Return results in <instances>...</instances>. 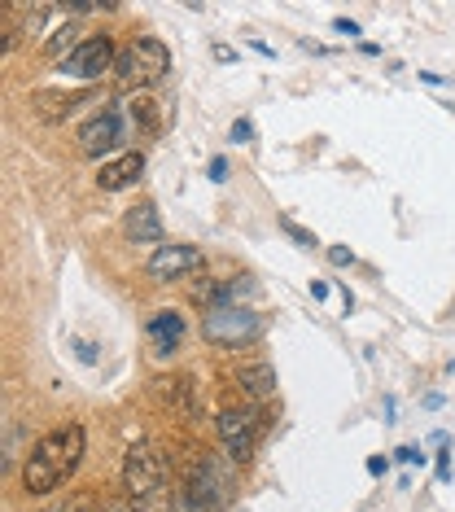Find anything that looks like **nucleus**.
Wrapping results in <instances>:
<instances>
[{
    "label": "nucleus",
    "instance_id": "nucleus-1",
    "mask_svg": "<svg viewBox=\"0 0 455 512\" xmlns=\"http://www.w3.org/2000/svg\"><path fill=\"white\" fill-rule=\"evenodd\" d=\"M84 447H88V438H84V425L79 421H66V425L49 429V434L31 447L27 464H22V491H27L31 499L53 495L57 486L75 477L79 460H84Z\"/></svg>",
    "mask_w": 455,
    "mask_h": 512
},
{
    "label": "nucleus",
    "instance_id": "nucleus-2",
    "mask_svg": "<svg viewBox=\"0 0 455 512\" xmlns=\"http://www.w3.org/2000/svg\"><path fill=\"white\" fill-rule=\"evenodd\" d=\"M167 75H171V49H167V44H162L158 36L132 40V44H127V49L119 53V62H114V79H119L123 88H136V92L162 84Z\"/></svg>",
    "mask_w": 455,
    "mask_h": 512
},
{
    "label": "nucleus",
    "instance_id": "nucleus-3",
    "mask_svg": "<svg viewBox=\"0 0 455 512\" xmlns=\"http://www.w3.org/2000/svg\"><path fill=\"white\" fill-rule=\"evenodd\" d=\"M162 482H167V460L154 442H132L123 456V491L145 504V499L162 495Z\"/></svg>",
    "mask_w": 455,
    "mask_h": 512
},
{
    "label": "nucleus",
    "instance_id": "nucleus-4",
    "mask_svg": "<svg viewBox=\"0 0 455 512\" xmlns=\"http://www.w3.org/2000/svg\"><path fill=\"white\" fill-rule=\"evenodd\" d=\"M180 499L189 512H219L228 504V473H219L215 460H197L180 486Z\"/></svg>",
    "mask_w": 455,
    "mask_h": 512
},
{
    "label": "nucleus",
    "instance_id": "nucleus-5",
    "mask_svg": "<svg viewBox=\"0 0 455 512\" xmlns=\"http://www.w3.org/2000/svg\"><path fill=\"white\" fill-rule=\"evenodd\" d=\"M127 132H132V123H127L123 106H105L101 114H92V119L79 127V154H88V158L114 154V149L127 141ZM105 162H110V158H105Z\"/></svg>",
    "mask_w": 455,
    "mask_h": 512
},
{
    "label": "nucleus",
    "instance_id": "nucleus-6",
    "mask_svg": "<svg viewBox=\"0 0 455 512\" xmlns=\"http://www.w3.org/2000/svg\"><path fill=\"white\" fill-rule=\"evenodd\" d=\"M206 267V250L202 246H189V241H171V246H162L149 254V281L158 285H171V281H184V276L202 272Z\"/></svg>",
    "mask_w": 455,
    "mask_h": 512
},
{
    "label": "nucleus",
    "instance_id": "nucleus-7",
    "mask_svg": "<svg viewBox=\"0 0 455 512\" xmlns=\"http://www.w3.org/2000/svg\"><path fill=\"white\" fill-rule=\"evenodd\" d=\"M114 62H119V53H114V40L110 36H88L62 66H57V71H62L66 79H79V84H97V79L110 71Z\"/></svg>",
    "mask_w": 455,
    "mask_h": 512
},
{
    "label": "nucleus",
    "instance_id": "nucleus-8",
    "mask_svg": "<svg viewBox=\"0 0 455 512\" xmlns=\"http://www.w3.org/2000/svg\"><path fill=\"white\" fill-rule=\"evenodd\" d=\"M219 438H224V451L237 464H250L254 442H259V412L254 407H224L219 412Z\"/></svg>",
    "mask_w": 455,
    "mask_h": 512
},
{
    "label": "nucleus",
    "instance_id": "nucleus-9",
    "mask_svg": "<svg viewBox=\"0 0 455 512\" xmlns=\"http://www.w3.org/2000/svg\"><path fill=\"white\" fill-rule=\"evenodd\" d=\"M206 337L219 342V346H245L250 337H259V316H254L250 307H241V302L215 307L206 316Z\"/></svg>",
    "mask_w": 455,
    "mask_h": 512
},
{
    "label": "nucleus",
    "instance_id": "nucleus-10",
    "mask_svg": "<svg viewBox=\"0 0 455 512\" xmlns=\"http://www.w3.org/2000/svg\"><path fill=\"white\" fill-rule=\"evenodd\" d=\"M84 101H92V92H70V88H44V92H31L27 97V110L35 114L40 123H62L70 119Z\"/></svg>",
    "mask_w": 455,
    "mask_h": 512
},
{
    "label": "nucleus",
    "instance_id": "nucleus-11",
    "mask_svg": "<svg viewBox=\"0 0 455 512\" xmlns=\"http://www.w3.org/2000/svg\"><path fill=\"white\" fill-rule=\"evenodd\" d=\"M123 237L132 241V246H158L162 250V241H167V228H162L158 206L154 202L132 206V211L123 215Z\"/></svg>",
    "mask_w": 455,
    "mask_h": 512
},
{
    "label": "nucleus",
    "instance_id": "nucleus-12",
    "mask_svg": "<svg viewBox=\"0 0 455 512\" xmlns=\"http://www.w3.org/2000/svg\"><path fill=\"white\" fill-rule=\"evenodd\" d=\"M140 176H145V154H140V149H127V154L101 162L97 189H101V193H123V189H132Z\"/></svg>",
    "mask_w": 455,
    "mask_h": 512
},
{
    "label": "nucleus",
    "instance_id": "nucleus-13",
    "mask_svg": "<svg viewBox=\"0 0 455 512\" xmlns=\"http://www.w3.org/2000/svg\"><path fill=\"white\" fill-rule=\"evenodd\" d=\"M158 403L175 416H193L197 412V381L189 372H171V377L158 381Z\"/></svg>",
    "mask_w": 455,
    "mask_h": 512
},
{
    "label": "nucleus",
    "instance_id": "nucleus-14",
    "mask_svg": "<svg viewBox=\"0 0 455 512\" xmlns=\"http://www.w3.org/2000/svg\"><path fill=\"white\" fill-rule=\"evenodd\" d=\"M123 114H127V123H132V132H140V136L162 132V106H158V97H149V92H132V97L123 101Z\"/></svg>",
    "mask_w": 455,
    "mask_h": 512
},
{
    "label": "nucleus",
    "instance_id": "nucleus-15",
    "mask_svg": "<svg viewBox=\"0 0 455 512\" xmlns=\"http://www.w3.org/2000/svg\"><path fill=\"white\" fill-rule=\"evenodd\" d=\"M232 381H237V390L250 403H267L276 394V368L272 364H250V368H241Z\"/></svg>",
    "mask_w": 455,
    "mask_h": 512
},
{
    "label": "nucleus",
    "instance_id": "nucleus-16",
    "mask_svg": "<svg viewBox=\"0 0 455 512\" xmlns=\"http://www.w3.org/2000/svg\"><path fill=\"white\" fill-rule=\"evenodd\" d=\"M149 342H154L158 355L175 351V346L184 342V316L180 311H158V316L149 320Z\"/></svg>",
    "mask_w": 455,
    "mask_h": 512
},
{
    "label": "nucleus",
    "instance_id": "nucleus-17",
    "mask_svg": "<svg viewBox=\"0 0 455 512\" xmlns=\"http://www.w3.org/2000/svg\"><path fill=\"white\" fill-rule=\"evenodd\" d=\"M79 44H84V40H79V22H70V18H66L62 27H53V36L44 40V57H49V62H57V66H62L66 57L79 49Z\"/></svg>",
    "mask_w": 455,
    "mask_h": 512
},
{
    "label": "nucleus",
    "instance_id": "nucleus-18",
    "mask_svg": "<svg viewBox=\"0 0 455 512\" xmlns=\"http://www.w3.org/2000/svg\"><path fill=\"white\" fill-rule=\"evenodd\" d=\"M57 512H105V504H101L97 495H70Z\"/></svg>",
    "mask_w": 455,
    "mask_h": 512
},
{
    "label": "nucleus",
    "instance_id": "nucleus-19",
    "mask_svg": "<svg viewBox=\"0 0 455 512\" xmlns=\"http://www.w3.org/2000/svg\"><path fill=\"white\" fill-rule=\"evenodd\" d=\"M280 228H285V232H289V237H294V241H298V246H302V250H315V246H320V241H315V232H307V228H298V224H294V219H280Z\"/></svg>",
    "mask_w": 455,
    "mask_h": 512
},
{
    "label": "nucleus",
    "instance_id": "nucleus-20",
    "mask_svg": "<svg viewBox=\"0 0 455 512\" xmlns=\"http://www.w3.org/2000/svg\"><path fill=\"white\" fill-rule=\"evenodd\" d=\"M228 141H232V145H250V141H254V123H250V119H237V123L228 127Z\"/></svg>",
    "mask_w": 455,
    "mask_h": 512
},
{
    "label": "nucleus",
    "instance_id": "nucleus-21",
    "mask_svg": "<svg viewBox=\"0 0 455 512\" xmlns=\"http://www.w3.org/2000/svg\"><path fill=\"white\" fill-rule=\"evenodd\" d=\"M136 512H175V508L162 495H154V499H145V504H136Z\"/></svg>",
    "mask_w": 455,
    "mask_h": 512
},
{
    "label": "nucleus",
    "instance_id": "nucleus-22",
    "mask_svg": "<svg viewBox=\"0 0 455 512\" xmlns=\"http://www.w3.org/2000/svg\"><path fill=\"white\" fill-rule=\"evenodd\" d=\"M329 263H337V267H350V263H355V254H350L346 246H333V250H329Z\"/></svg>",
    "mask_w": 455,
    "mask_h": 512
},
{
    "label": "nucleus",
    "instance_id": "nucleus-23",
    "mask_svg": "<svg viewBox=\"0 0 455 512\" xmlns=\"http://www.w3.org/2000/svg\"><path fill=\"white\" fill-rule=\"evenodd\" d=\"M333 31H337V36H350V40H355V36H359V22H350V18H337V22H333Z\"/></svg>",
    "mask_w": 455,
    "mask_h": 512
},
{
    "label": "nucleus",
    "instance_id": "nucleus-24",
    "mask_svg": "<svg viewBox=\"0 0 455 512\" xmlns=\"http://www.w3.org/2000/svg\"><path fill=\"white\" fill-rule=\"evenodd\" d=\"M210 180H215V184L228 180V158H215V162H210Z\"/></svg>",
    "mask_w": 455,
    "mask_h": 512
},
{
    "label": "nucleus",
    "instance_id": "nucleus-25",
    "mask_svg": "<svg viewBox=\"0 0 455 512\" xmlns=\"http://www.w3.org/2000/svg\"><path fill=\"white\" fill-rule=\"evenodd\" d=\"M425 464V451H416V447H399V464Z\"/></svg>",
    "mask_w": 455,
    "mask_h": 512
},
{
    "label": "nucleus",
    "instance_id": "nucleus-26",
    "mask_svg": "<svg viewBox=\"0 0 455 512\" xmlns=\"http://www.w3.org/2000/svg\"><path fill=\"white\" fill-rule=\"evenodd\" d=\"M447 477H451V451H442L438 456V482H447Z\"/></svg>",
    "mask_w": 455,
    "mask_h": 512
},
{
    "label": "nucleus",
    "instance_id": "nucleus-27",
    "mask_svg": "<svg viewBox=\"0 0 455 512\" xmlns=\"http://www.w3.org/2000/svg\"><path fill=\"white\" fill-rule=\"evenodd\" d=\"M385 469H390V460H381V456H368V473H372V477H381Z\"/></svg>",
    "mask_w": 455,
    "mask_h": 512
},
{
    "label": "nucleus",
    "instance_id": "nucleus-28",
    "mask_svg": "<svg viewBox=\"0 0 455 512\" xmlns=\"http://www.w3.org/2000/svg\"><path fill=\"white\" fill-rule=\"evenodd\" d=\"M75 355H79V359H84V364H92V359H97V351H92V346H88V342H75Z\"/></svg>",
    "mask_w": 455,
    "mask_h": 512
},
{
    "label": "nucleus",
    "instance_id": "nucleus-29",
    "mask_svg": "<svg viewBox=\"0 0 455 512\" xmlns=\"http://www.w3.org/2000/svg\"><path fill=\"white\" fill-rule=\"evenodd\" d=\"M215 57H219V62H237V53L224 49V44H215Z\"/></svg>",
    "mask_w": 455,
    "mask_h": 512
},
{
    "label": "nucleus",
    "instance_id": "nucleus-30",
    "mask_svg": "<svg viewBox=\"0 0 455 512\" xmlns=\"http://www.w3.org/2000/svg\"><path fill=\"white\" fill-rule=\"evenodd\" d=\"M311 298H329V285H324V281H311Z\"/></svg>",
    "mask_w": 455,
    "mask_h": 512
},
{
    "label": "nucleus",
    "instance_id": "nucleus-31",
    "mask_svg": "<svg viewBox=\"0 0 455 512\" xmlns=\"http://www.w3.org/2000/svg\"><path fill=\"white\" fill-rule=\"evenodd\" d=\"M105 512H127V508H123V504H114V508H105Z\"/></svg>",
    "mask_w": 455,
    "mask_h": 512
}]
</instances>
